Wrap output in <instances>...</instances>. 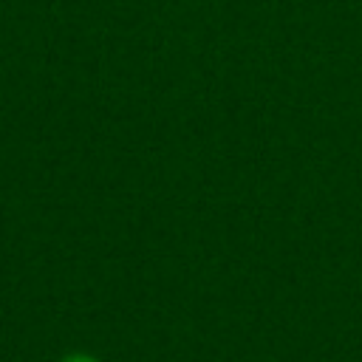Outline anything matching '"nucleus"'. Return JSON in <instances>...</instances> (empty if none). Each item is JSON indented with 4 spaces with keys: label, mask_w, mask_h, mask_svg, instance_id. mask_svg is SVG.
Wrapping results in <instances>:
<instances>
[{
    "label": "nucleus",
    "mask_w": 362,
    "mask_h": 362,
    "mask_svg": "<svg viewBox=\"0 0 362 362\" xmlns=\"http://www.w3.org/2000/svg\"><path fill=\"white\" fill-rule=\"evenodd\" d=\"M62 362H96L93 356H85V354H71V356H65Z\"/></svg>",
    "instance_id": "1"
}]
</instances>
